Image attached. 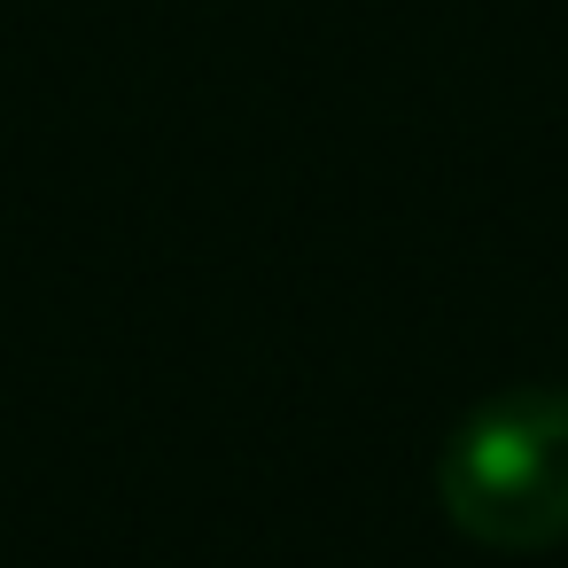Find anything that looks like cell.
Instances as JSON below:
<instances>
[{
	"mask_svg": "<svg viewBox=\"0 0 568 568\" xmlns=\"http://www.w3.org/2000/svg\"><path fill=\"white\" fill-rule=\"evenodd\" d=\"M436 506L467 545H568V389L521 382L483 397L436 452Z\"/></svg>",
	"mask_w": 568,
	"mask_h": 568,
	"instance_id": "6da1fadb",
	"label": "cell"
}]
</instances>
